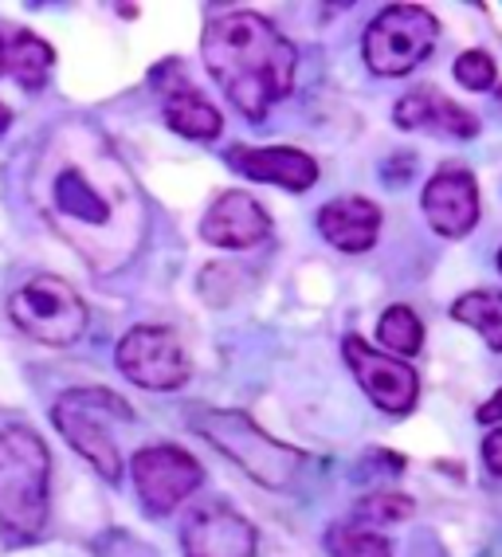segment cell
<instances>
[{"label": "cell", "mask_w": 502, "mask_h": 557, "mask_svg": "<svg viewBox=\"0 0 502 557\" xmlns=\"http://www.w3.org/2000/svg\"><path fill=\"white\" fill-rule=\"evenodd\" d=\"M43 212L60 224L63 236L111 271L130 256L141 232V205L134 181L95 138H60L40 165Z\"/></svg>", "instance_id": "6da1fadb"}, {"label": "cell", "mask_w": 502, "mask_h": 557, "mask_svg": "<svg viewBox=\"0 0 502 557\" xmlns=\"http://www.w3.org/2000/svg\"><path fill=\"white\" fill-rule=\"evenodd\" d=\"M204 67L221 83L243 119H263L267 107L287 99L294 87L291 40L260 12H224L204 24Z\"/></svg>", "instance_id": "7a4b0ae2"}, {"label": "cell", "mask_w": 502, "mask_h": 557, "mask_svg": "<svg viewBox=\"0 0 502 557\" xmlns=\"http://www.w3.org/2000/svg\"><path fill=\"white\" fill-rule=\"evenodd\" d=\"M48 475L51 456L40 432L0 429V530L12 542H28L48 522Z\"/></svg>", "instance_id": "3957f363"}, {"label": "cell", "mask_w": 502, "mask_h": 557, "mask_svg": "<svg viewBox=\"0 0 502 557\" xmlns=\"http://www.w3.org/2000/svg\"><path fill=\"white\" fill-rule=\"evenodd\" d=\"M130 420L134 408L122 397H114L111 388H71L55 400L51 408V420L55 429L67 436V444L79 451L102 479L118 483L122 479V456L118 444L111 436V424L106 420Z\"/></svg>", "instance_id": "277c9868"}, {"label": "cell", "mask_w": 502, "mask_h": 557, "mask_svg": "<svg viewBox=\"0 0 502 557\" xmlns=\"http://www.w3.org/2000/svg\"><path fill=\"white\" fill-rule=\"evenodd\" d=\"M197 432L209 440L212 448H221L231 463H240L255 483L272 491L291 487L294 475L302 468V456L294 448L275 444L267 432L248 420L243 412H201L197 417Z\"/></svg>", "instance_id": "5b68a950"}, {"label": "cell", "mask_w": 502, "mask_h": 557, "mask_svg": "<svg viewBox=\"0 0 502 557\" xmlns=\"http://www.w3.org/2000/svg\"><path fill=\"white\" fill-rule=\"evenodd\" d=\"M440 24L428 9L421 4H389L385 12H377V21L365 28V63L373 75L397 79L409 75L412 67H421L436 48Z\"/></svg>", "instance_id": "8992f818"}, {"label": "cell", "mask_w": 502, "mask_h": 557, "mask_svg": "<svg viewBox=\"0 0 502 557\" xmlns=\"http://www.w3.org/2000/svg\"><path fill=\"white\" fill-rule=\"evenodd\" d=\"M9 314L28 338L43 346H71L87 334L91 322V310L79 299V290L55 275H36L24 283L9 299Z\"/></svg>", "instance_id": "52a82bcc"}, {"label": "cell", "mask_w": 502, "mask_h": 557, "mask_svg": "<svg viewBox=\"0 0 502 557\" xmlns=\"http://www.w3.org/2000/svg\"><path fill=\"white\" fill-rule=\"evenodd\" d=\"M130 475L134 487H138L141 503L153 510V515H170L201 487V463L181 451L177 444H153V448H141L130 459Z\"/></svg>", "instance_id": "ba28073f"}, {"label": "cell", "mask_w": 502, "mask_h": 557, "mask_svg": "<svg viewBox=\"0 0 502 557\" xmlns=\"http://www.w3.org/2000/svg\"><path fill=\"white\" fill-rule=\"evenodd\" d=\"M118 369L141 388H181L189 381V358L165 326H134L118 342Z\"/></svg>", "instance_id": "9c48e42d"}, {"label": "cell", "mask_w": 502, "mask_h": 557, "mask_svg": "<svg viewBox=\"0 0 502 557\" xmlns=\"http://www.w3.org/2000/svg\"><path fill=\"white\" fill-rule=\"evenodd\" d=\"M346 361H350L353 377L362 381V388L369 393V400L392 417H401L416 405L421 397V377L409 361H392L385 354H377L373 346H365L362 338H346Z\"/></svg>", "instance_id": "30bf717a"}, {"label": "cell", "mask_w": 502, "mask_h": 557, "mask_svg": "<svg viewBox=\"0 0 502 557\" xmlns=\"http://www.w3.org/2000/svg\"><path fill=\"white\" fill-rule=\"evenodd\" d=\"M181 546L185 557H255V527L240 510L224 507V503H209L197 507L181 527Z\"/></svg>", "instance_id": "8fae6325"}, {"label": "cell", "mask_w": 502, "mask_h": 557, "mask_svg": "<svg viewBox=\"0 0 502 557\" xmlns=\"http://www.w3.org/2000/svg\"><path fill=\"white\" fill-rule=\"evenodd\" d=\"M424 216L440 236L460 239L479 224V189L467 170H440L424 185Z\"/></svg>", "instance_id": "7c38bea8"}, {"label": "cell", "mask_w": 502, "mask_h": 557, "mask_svg": "<svg viewBox=\"0 0 502 557\" xmlns=\"http://www.w3.org/2000/svg\"><path fill=\"white\" fill-rule=\"evenodd\" d=\"M201 236L216 248H251L272 236V216L251 193L228 189L209 205L201 220Z\"/></svg>", "instance_id": "4fadbf2b"}, {"label": "cell", "mask_w": 502, "mask_h": 557, "mask_svg": "<svg viewBox=\"0 0 502 557\" xmlns=\"http://www.w3.org/2000/svg\"><path fill=\"white\" fill-rule=\"evenodd\" d=\"M228 165L251 181H267L279 189L302 193L318 181V161L311 153L291 150V146H272V150H251V146H231Z\"/></svg>", "instance_id": "5bb4252c"}, {"label": "cell", "mask_w": 502, "mask_h": 557, "mask_svg": "<svg viewBox=\"0 0 502 557\" xmlns=\"http://www.w3.org/2000/svg\"><path fill=\"white\" fill-rule=\"evenodd\" d=\"M392 122L401 129H432V134H448V138H475L479 134V119L472 110H463L460 102H452L432 87L404 95L392 110Z\"/></svg>", "instance_id": "9a60e30c"}, {"label": "cell", "mask_w": 502, "mask_h": 557, "mask_svg": "<svg viewBox=\"0 0 502 557\" xmlns=\"http://www.w3.org/2000/svg\"><path fill=\"white\" fill-rule=\"evenodd\" d=\"M318 232L342 251H369L381 232V209L365 197H342L322 205Z\"/></svg>", "instance_id": "2e32d148"}, {"label": "cell", "mask_w": 502, "mask_h": 557, "mask_svg": "<svg viewBox=\"0 0 502 557\" xmlns=\"http://www.w3.org/2000/svg\"><path fill=\"white\" fill-rule=\"evenodd\" d=\"M165 122H170L177 134H185V138H201V141L221 138V129H224L221 110L212 107L201 90H192L189 83L165 95Z\"/></svg>", "instance_id": "e0dca14e"}, {"label": "cell", "mask_w": 502, "mask_h": 557, "mask_svg": "<svg viewBox=\"0 0 502 557\" xmlns=\"http://www.w3.org/2000/svg\"><path fill=\"white\" fill-rule=\"evenodd\" d=\"M452 319L479 330V338L502 354V295L499 290H467L452 302Z\"/></svg>", "instance_id": "ac0fdd59"}, {"label": "cell", "mask_w": 502, "mask_h": 557, "mask_svg": "<svg viewBox=\"0 0 502 557\" xmlns=\"http://www.w3.org/2000/svg\"><path fill=\"white\" fill-rule=\"evenodd\" d=\"M51 48L40 40V36H32L28 28H9V71L24 87H43L51 71Z\"/></svg>", "instance_id": "d6986e66"}, {"label": "cell", "mask_w": 502, "mask_h": 557, "mask_svg": "<svg viewBox=\"0 0 502 557\" xmlns=\"http://www.w3.org/2000/svg\"><path fill=\"white\" fill-rule=\"evenodd\" d=\"M377 338H381V346H389L392 354L412 358V354H421V346H424V326L409 307H389L381 314Z\"/></svg>", "instance_id": "ffe728a7"}, {"label": "cell", "mask_w": 502, "mask_h": 557, "mask_svg": "<svg viewBox=\"0 0 502 557\" xmlns=\"http://www.w3.org/2000/svg\"><path fill=\"white\" fill-rule=\"evenodd\" d=\"M334 557H392V546L381 534L362 527H334L330 537H326Z\"/></svg>", "instance_id": "44dd1931"}, {"label": "cell", "mask_w": 502, "mask_h": 557, "mask_svg": "<svg viewBox=\"0 0 502 557\" xmlns=\"http://www.w3.org/2000/svg\"><path fill=\"white\" fill-rule=\"evenodd\" d=\"M357 515H362L365 522H404V518L412 515V498L397 495V491H377V495L357 503Z\"/></svg>", "instance_id": "7402d4cb"}, {"label": "cell", "mask_w": 502, "mask_h": 557, "mask_svg": "<svg viewBox=\"0 0 502 557\" xmlns=\"http://www.w3.org/2000/svg\"><path fill=\"white\" fill-rule=\"evenodd\" d=\"M455 79L467 90H491L494 79H499V67H494L487 51H463L460 60H455Z\"/></svg>", "instance_id": "603a6c76"}, {"label": "cell", "mask_w": 502, "mask_h": 557, "mask_svg": "<svg viewBox=\"0 0 502 557\" xmlns=\"http://www.w3.org/2000/svg\"><path fill=\"white\" fill-rule=\"evenodd\" d=\"M482 463H487L491 475L502 479V429H494L491 436L482 440Z\"/></svg>", "instance_id": "cb8c5ba5"}, {"label": "cell", "mask_w": 502, "mask_h": 557, "mask_svg": "<svg viewBox=\"0 0 502 557\" xmlns=\"http://www.w3.org/2000/svg\"><path fill=\"white\" fill-rule=\"evenodd\" d=\"M475 420H479V424H499V420H502V388L479 408V412H475Z\"/></svg>", "instance_id": "d4e9b609"}, {"label": "cell", "mask_w": 502, "mask_h": 557, "mask_svg": "<svg viewBox=\"0 0 502 557\" xmlns=\"http://www.w3.org/2000/svg\"><path fill=\"white\" fill-rule=\"evenodd\" d=\"M9 71V28H0V75Z\"/></svg>", "instance_id": "484cf974"}, {"label": "cell", "mask_w": 502, "mask_h": 557, "mask_svg": "<svg viewBox=\"0 0 502 557\" xmlns=\"http://www.w3.org/2000/svg\"><path fill=\"white\" fill-rule=\"evenodd\" d=\"M9 122H12V110L4 107V102H0V134H4V129H9Z\"/></svg>", "instance_id": "4316f807"}, {"label": "cell", "mask_w": 502, "mask_h": 557, "mask_svg": "<svg viewBox=\"0 0 502 557\" xmlns=\"http://www.w3.org/2000/svg\"><path fill=\"white\" fill-rule=\"evenodd\" d=\"M499 271H502V251H499Z\"/></svg>", "instance_id": "83f0119b"}]
</instances>
